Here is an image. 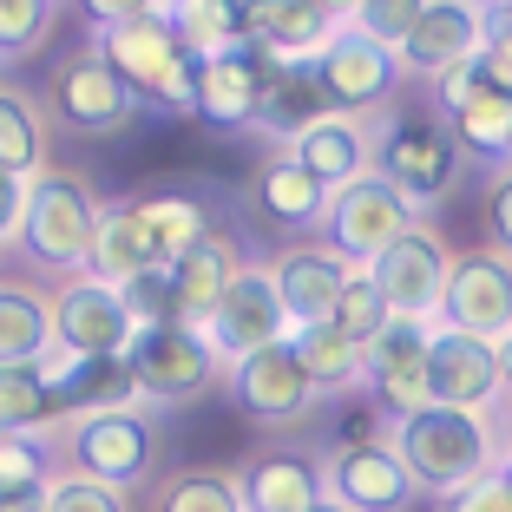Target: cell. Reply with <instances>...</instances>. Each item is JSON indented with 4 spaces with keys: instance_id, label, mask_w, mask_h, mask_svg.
<instances>
[{
    "instance_id": "1",
    "label": "cell",
    "mask_w": 512,
    "mask_h": 512,
    "mask_svg": "<svg viewBox=\"0 0 512 512\" xmlns=\"http://www.w3.org/2000/svg\"><path fill=\"white\" fill-rule=\"evenodd\" d=\"M92 14V53L125 79L138 106H165V112H191V53L178 46L171 7H86Z\"/></svg>"
},
{
    "instance_id": "2",
    "label": "cell",
    "mask_w": 512,
    "mask_h": 512,
    "mask_svg": "<svg viewBox=\"0 0 512 512\" xmlns=\"http://www.w3.org/2000/svg\"><path fill=\"white\" fill-rule=\"evenodd\" d=\"M388 447L401 453L407 480L434 499H453L460 486L486 480L499 467V434L486 414H460V407H434L427 401L421 414L388 427Z\"/></svg>"
},
{
    "instance_id": "3",
    "label": "cell",
    "mask_w": 512,
    "mask_h": 512,
    "mask_svg": "<svg viewBox=\"0 0 512 512\" xmlns=\"http://www.w3.org/2000/svg\"><path fill=\"white\" fill-rule=\"evenodd\" d=\"M158 440L165 434H158V414L151 407H106V414H79V421L60 427L66 467L112 486V493H125V499H132V486L151 480Z\"/></svg>"
},
{
    "instance_id": "4",
    "label": "cell",
    "mask_w": 512,
    "mask_h": 512,
    "mask_svg": "<svg viewBox=\"0 0 512 512\" xmlns=\"http://www.w3.org/2000/svg\"><path fill=\"white\" fill-rule=\"evenodd\" d=\"M99 230V191L79 171H40L27 191V224H20V250L33 270L46 276H79Z\"/></svg>"
},
{
    "instance_id": "5",
    "label": "cell",
    "mask_w": 512,
    "mask_h": 512,
    "mask_svg": "<svg viewBox=\"0 0 512 512\" xmlns=\"http://www.w3.org/2000/svg\"><path fill=\"white\" fill-rule=\"evenodd\" d=\"M375 178L388 184L414 217L434 211L440 197L453 191V178H460V151H453L447 125H440V119H394V125H381Z\"/></svg>"
},
{
    "instance_id": "6",
    "label": "cell",
    "mask_w": 512,
    "mask_h": 512,
    "mask_svg": "<svg viewBox=\"0 0 512 512\" xmlns=\"http://www.w3.org/2000/svg\"><path fill=\"white\" fill-rule=\"evenodd\" d=\"M125 368H132L138 401H145V407L204 401V394L217 388V375H224V368H217V355L204 348V335H197V329H178V322L132 335V348H125Z\"/></svg>"
},
{
    "instance_id": "7",
    "label": "cell",
    "mask_w": 512,
    "mask_h": 512,
    "mask_svg": "<svg viewBox=\"0 0 512 512\" xmlns=\"http://www.w3.org/2000/svg\"><path fill=\"white\" fill-rule=\"evenodd\" d=\"M197 335H204V348L217 355V368H237V362H250L256 348L289 342V316H283V302H276L270 263H243Z\"/></svg>"
},
{
    "instance_id": "8",
    "label": "cell",
    "mask_w": 512,
    "mask_h": 512,
    "mask_svg": "<svg viewBox=\"0 0 512 512\" xmlns=\"http://www.w3.org/2000/svg\"><path fill=\"white\" fill-rule=\"evenodd\" d=\"M440 329H460L473 342L499 348L512 335V256L499 250H460L447 256V296H440Z\"/></svg>"
},
{
    "instance_id": "9",
    "label": "cell",
    "mask_w": 512,
    "mask_h": 512,
    "mask_svg": "<svg viewBox=\"0 0 512 512\" xmlns=\"http://www.w3.org/2000/svg\"><path fill=\"white\" fill-rule=\"evenodd\" d=\"M414 224H421V217L407 211L388 184H381V178H362V184H348V191L329 197L316 243H322V250H335L348 270H368V263H375L388 243H401Z\"/></svg>"
},
{
    "instance_id": "10",
    "label": "cell",
    "mask_w": 512,
    "mask_h": 512,
    "mask_svg": "<svg viewBox=\"0 0 512 512\" xmlns=\"http://www.w3.org/2000/svg\"><path fill=\"white\" fill-rule=\"evenodd\" d=\"M46 322H53V355H73V362H99V355L132 348V322H125L119 289L92 283L86 270L66 276L60 289H46Z\"/></svg>"
},
{
    "instance_id": "11",
    "label": "cell",
    "mask_w": 512,
    "mask_h": 512,
    "mask_svg": "<svg viewBox=\"0 0 512 512\" xmlns=\"http://www.w3.org/2000/svg\"><path fill=\"white\" fill-rule=\"evenodd\" d=\"M46 106H53V119H60L66 132H79V138H112V132H125V125H132L138 99L125 92V79L112 73L92 46H79V53H66V60L53 66Z\"/></svg>"
},
{
    "instance_id": "12",
    "label": "cell",
    "mask_w": 512,
    "mask_h": 512,
    "mask_svg": "<svg viewBox=\"0 0 512 512\" xmlns=\"http://www.w3.org/2000/svg\"><path fill=\"white\" fill-rule=\"evenodd\" d=\"M362 276L381 289L388 316L440 329V296H447V243H440L427 224H414L401 243H388V250H381Z\"/></svg>"
},
{
    "instance_id": "13",
    "label": "cell",
    "mask_w": 512,
    "mask_h": 512,
    "mask_svg": "<svg viewBox=\"0 0 512 512\" xmlns=\"http://www.w3.org/2000/svg\"><path fill=\"white\" fill-rule=\"evenodd\" d=\"M427 401L434 407H460V414H486L506 401V368L499 348L473 342L460 329H434L427 335Z\"/></svg>"
},
{
    "instance_id": "14",
    "label": "cell",
    "mask_w": 512,
    "mask_h": 512,
    "mask_svg": "<svg viewBox=\"0 0 512 512\" xmlns=\"http://www.w3.org/2000/svg\"><path fill=\"white\" fill-rule=\"evenodd\" d=\"M322 499L348 512H407L421 499V486L407 480L401 453L388 440H368V447H335L322 460Z\"/></svg>"
},
{
    "instance_id": "15",
    "label": "cell",
    "mask_w": 512,
    "mask_h": 512,
    "mask_svg": "<svg viewBox=\"0 0 512 512\" xmlns=\"http://www.w3.org/2000/svg\"><path fill=\"white\" fill-rule=\"evenodd\" d=\"M316 79H322V92H329V106L342 112V119H375V112L394 99V86H401V60L342 27L329 46H322Z\"/></svg>"
},
{
    "instance_id": "16",
    "label": "cell",
    "mask_w": 512,
    "mask_h": 512,
    "mask_svg": "<svg viewBox=\"0 0 512 512\" xmlns=\"http://www.w3.org/2000/svg\"><path fill=\"white\" fill-rule=\"evenodd\" d=\"M270 53L256 40L230 46V53H211V60H191V112L217 132H243L256 112V92L270 79Z\"/></svg>"
},
{
    "instance_id": "17",
    "label": "cell",
    "mask_w": 512,
    "mask_h": 512,
    "mask_svg": "<svg viewBox=\"0 0 512 512\" xmlns=\"http://www.w3.org/2000/svg\"><path fill=\"white\" fill-rule=\"evenodd\" d=\"M427 322H401L388 316V329L362 348V381L375 388L381 414L388 421H407L427 407Z\"/></svg>"
},
{
    "instance_id": "18",
    "label": "cell",
    "mask_w": 512,
    "mask_h": 512,
    "mask_svg": "<svg viewBox=\"0 0 512 512\" xmlns=\"http://www.w3.org/2000/svg\"><path fill=\"white\" fill-rule=\"evenodd\" d=\"M224 375H230V394H237V407L250 414V421H263V427H289V421H302V414L322 401L316 381L302 375V362H296V348H289V342L256 348L250 362L224 368Z\"/></svg>"
},
{
    "instance_id": "19",
    "label": "cell",
    "mask_w": 512,
    "mask_h": 512,
    "mask_svg": "<svg viewBox=\"0 0 512 512\" xmlns=\"http://www.w3.org/2000/svg\"><path fill=\"white\" fill-rule=\"evenodd\" d=\"M480 40H486V7L473 0H421V20L401 46V73H421L440 79L453 66L480 60Z\"/></svg>"
},
{
    "instance_id": "20",
    "label": "cell",
    "mask_w": 512,
    "mask_h": 512,
    "mask_svg": "<svg viewBox=\"0 0 512 512\" xmlns=\"http://www.w3.org/2000/svg\"><path fill=\"white\" fill-rule=\"evenodd\" d=\"M375 138H381L375 119H342V112H329V119H316L289 145V158L335 197V191H348V184L375 178Z\"/></svg>"
},
{
    "instance_id": "21",
    "label": "cell",
    "mask_w": 512,
    "mask_h": 512,
    "mask_svg": "<svg viewBox=\"0 0 512 512\" xmlns=\"http://www.w3.org/2000/svg\"><path fill=\"white\" fill-rule=\"evenodd\" d=\"M348 263L335 250H322V243H289L283 256H270V283H276V302H283L289 329H316V322H329L335 296L348 289Z\"/></svg>"
},
{
    "instance_id": "22",
    "label": "cell",
    "mask_w": 512,
    "mask_h": 512,
    "mask_svg": "<svg viewBox=\"0 0 512 512\" xmlns=\"http://www.w3.org/2000/svg\"><path fill=\"white\" fill-rule=\"evenodd\" d=\"M46 388H53V421H79V414H106V407H145L125 355H99V362H73V355H46L40 362Z\"/></svg>"
},
{
    "instance_id": "23",
    "label": "cell",
    "mask_w": 512,
    "mask_h": 512,
    "mask_svg": "<svg viewBox=\"0 0 512 512\" xmlns=\"http://www.w3.org/2000/svg\"><path fill=\"white\" fill-rule=\"evenodd\" d=\"M335 33H342V7L329 0H256L250 7V40L283 66H316Z\"/></svg>"
},
{
    "instance_id": "24",
    "label": "cell",
    "mask_w": 512,
    "mask_h": 512,
    "mask_svg": "<svg viewBox=\"0 0 512 512\" xmlns=\"http://www.w3.org/2000/svg\"><path fill=\"white\" fill-rule=\"evenodd\" d=\"M237 270H243V256H237V243H230L224 230H211L197 250H184L178 263L165 270V283H171V322H178V329H204L211 309H217V296L230 289V276H237Z\"/></svg>"
},
{
    "instance_id": "25",
    "label": "cell",
    "mask_w": 512,
    "mask_h": 512,
    "mask_svg": "<svg viewBox=\"0 0 512 512\" xmlns=\"http://www.w3.org/2000/svg\"><path fill=\"white\" fill-rule=\"evenodd\" d=\"M243 512H309L322 499V460L289 447H263L250 467L237 473Z\"/></svg>"
},
{
    "instance_id": "26",
    "label": "cell",
    "mask_w": 512,
    "mask_h": 512,
    "mask_svg": "<svg viewBox=\"0 0 512 512\" xmlns=\"http://www.w3.org/2000/svg\"><path fill=\"white\" fill-rule=\"evenodd\" d=\"M329 112H335V106H329V92H322L316 66H283V60H276L270 79H263V92H256L250 125H256V132H270L276 145L289 151L316 119H329Z\"/></svg>"
},
{
    "instance_id": "27",
    "label": "cell",
    "mask_w": 512,
    "mask_h": 512,
    "mask_svg": "<svg viewBox=\"0 0 512 512\" xmlns=\"http://www.w3.org/2000/svg\"><path fill=\"white\" fill-rule=\"evenodd\" d=\"M151 270V243L145 224H138V204L119 197V204H99V230H92V250H86V276L106 289H125L132 276Z\"/></svg>"
},
{
    "instance_id": "28",
    "label": "cell",
    "mask_w": 512,
    "mask_h": 512,
    "mask_svg": "<svg viewBox=\"0 0 512 512\" xmlns=\"http://www.w3.org/2000/svg\"><path fill=\"white\" fill-rule=\"evenodd\" d=\"M132 204H138V224H145V243H151V270H171L184 250H197L211 237V211L191 191H151V197H132Z\"/></svg>"
},
{
    "instance_id": "29",
    "label": "cell",
    "mask_w": 512,
    "mask_h": 512,
    "mask_svg": "<svg viewBox=\"0 0 512 512\" xmlns=\"http://www.w3.org/2000/svg\"><path fill=\"white\" fill-rule=\"evenodd\" d=\"M256 211L270 217V224H283V230H322L329 191H322L289 151H276V158L256 165Z\"/></svg>"
},
{
    "instance_id": "30",
    "label": "cell",
    "mask_w": 512,
    "mask_h": 512,
    "mask_svg": "<svg viewBox=\"0 0 512 512\" xmlns=\"http://www.w3.org/2000/svg\"><path fill=\"white\" fill-rule=\"evenodd\" d=\"M53 355V322H46V289L0 283V368H40Z\"/></svg>"
},
{
    "instance_id": "31",
    "label": "cell",
    "mask_w": 512,
    "mask_h": 512,
    "mask_svg": "<svg viewBox=\"0 0 512 512\" xmlns=\"http://www.w3.org/2000/svg\"><path fill=\"white\" fill-rule=\"evenodd\" d=\"M440 125H447L453 151H460V165H467V158H480V165H493V171L512 165V99H499L493 86H486L480 99H467L460 112H447Z\"/></svg>"
},
{
    "instance_id": "32",
    "label": "cell",
    "mask_w": 512,
    "mask_h": 512,
    "mask_svg": "<svg viewBox=\"0 0 512 512\" xmlns=\"http://www.w3.org/2000/svg\"><path fill=\"white\" fill-rule=\"evenodd\" d=\"M46 145H53L46 106L20 86H0V171H14V178L33 184L46 171Z\"/></svg>"
},
{
    "instance_id": "33",
    "label": "cell",
    "mask_w": 512,
    "mask_h": 512,
    "mask_svg": "<svg viewBox=\"0 0 512 512\" xmlns=\"http://www.w3.org/2000/svg\"><path fill=\"white\" fill-rule=\"evenodd\" d=\"M289 348H296L302 375L316 381V394L362 388V348L348 342V335H335L329 322H316V329H289Z\"/></svg>"
},
{
    "instance_id": "34",
    "label": "cell",
    "mask_w": 512,
    "mask_h": 512,
    "mask_svg": "<svg viewBox=\"0 0 512 512\" xmlns=\"http://www.w3.org/2000/svg\"><path fill=\"white\" fill-rule=\"evenodd\" d=\"M171 27H178V46L191 60H211V53H230V46L250 40V7H230V0H184L171 7Z\"/></svg>"
},
{
    "instance_id": "35",
    "label": "cell",
    "mask_w": 512,
    "mask_h": 512,
    "mask_svg": "<svg viewBox=\"0 0 512 512\" xmlns=\"http://www.w3.org/2000/svg\"><path fill=\"white\" fill-rule=\"evenodd\" d=\"M151 512H243L230 467H178L151 486Z\"/></svg>"
},
{
    "instance_id": "36",
    "label": "cell",
    "mask_w": 512,
    "mask_h": 512,
    "mask_svg": "<svg viewBox=\"0 0 512 512\" xmlns=\"http://www.w3.org/2000/svg\"><path fill=\"white\" fill-rule=\"evenodd\" d=\"M60 473V434H0V499L40 493Z\"/></svg>"
},
{
    "instance_id": "37",
    "label": "cell",
    "mask_w": 512,
    "mask_h": 512,
    "mask_svg": "<svg viewBox=\"0 0 512 512\" xmlns=\"http://www.w3.org/2000/svg\"><path fill=\"white\" fill-rule=\"evenodd\" d=\"M53 421V388L40 368H0V434H46Z\"/></svg>"
},
{
    "instance_id": "38",
    "label": "cell",
    "mask_w": 512,
    "mask_h": 512,
    "mask_svg": "<svg viewBox=\"0 0 512 512\" xmlns=\"http://www.w3.org/2000/svg\"><path fill=\"white\" fill-rule=\"evenodd\" d=\"M414 20H421V0H355V7H342V27L362 33V40L381 46V53H394V60H401Z\"/></svg>"
},
{
    "instance_id": "39",
    "label": "cell",
    "mask_w": 512,
    "mask_h": 512,
    "mask_svg": "<svg viewBox=\"0 0 512 512\" xmlns=\"http://www.w3.org/2000/svg\"><path fill=\"white\" fill-rule=\"evenodd\" d=\"M329 329H335V335H348L355 348H368L381 329H388V302H381V289L368 283L362 270L348 276V289L335 296V309H329Z\"/></svg>"
},
{
    "instance_id": "40",
    "label": "cell",
    "mask_w": 512,
    "mask_h": 512,
    "mask_svg": "<svg viewBox=\"0 0 512 512\" xmlns=\"http://www.w3.org/2000/svg\"><path fill=\"white\" fill-rule=\"evenodd\" d=\"M53 27H60V7L53 0H0V60L40 53Z\"/></svg>"
},
{
    "instance_id": "41",
    "label": "cell",
    "mask_w": 512,
    "mask_h": 512,
    "mask_svg": "<svg viewBox=\"0 0 512 512\" xmlns=\"http://www.w3.org/2000/svg\"><path fill=\"white\" fill-rule=\"evenodd\" d=\"M46 512H132V499L86 480V473H73V467H60L53 486H46Z\"/></svg>"
},
{
    "instance_id": "42",
    "label": "cell",
    "mask_w": 512,
    "mask_h": 512,
    "mask_svg": "<svg viewBox=\"0 0 512 512\" xmlns=\"http://www.w3.org/2000/svg\"><path fill=\"white\" fill-rule=\"evenodd\" d=\"M119 302H125V322H132V335L165 329V322H171V283H165V270L132 276V283L119 289Z\"/></svg>"
},
{
    "instance_id": "43",
    "label": "cell",
    "mask_w": 512,
    "mask_h": 512,
    "mask_svg": "<svg viewBox=\"0 0 512 512\" xmlns=\"http://www.w3.org/2000/svg\"><path fill=\"white\" fill-rule=\"evenodd\" d=\"M480 73L499 99H512V7H486V40H480Z\"/></svg>"
},
{
    "instance_id": "44",
    "label": "cell",
    "mask_w": 512,
    "mask_h": 512,
    "mask_svg": "<svg viewBox=\"0 0 512 512\" xmlns=\"http://www.w3.org/2000/svg\"><path fill=\"white\" fill-rule=\"evenodd\" d=\"M486 230H493V243H486V250L512 256V165L493 171V184H486Z\"/></svg>"
},
{
    "instance_id": "45",
    "label": "cell",
    "mask_w": 512,
    "mask_h": 512,
    "mask_svg": "<svg viewBox=\"0 0 512 512\" xmlns=\"http://www.w3.org/2000/svg\"><path fill=\"white\" fill-rule=\"evenodd\" d=\"M27 178H14V171H0V250L7 243H20V224H27Z\"/></svg>"
},
{
    "instance_id": "46",
    "label": "cell",
    "mask_w": 512,
    "mask_h": 512,
    "mask_svg": "<svg viewBox=\"0 0 512 512\" xmlns=\"http://www.w3.org/2000/svg\"><path fill=\"white\" fill-rule=\"evenodd\" d=\"M447 512H512V493L499 486V473H486V480L460 486V493L447 499Z\"/></svg>"
},
{
    "instance_id": "47",
    "label": "cell",
    "mask_w": 512,
    "mask_h": 512,
    "mask_svg": "<svg viewBox=\"0 0 512 512\" xmlns=\"http://www.w3.org/2000/svg\"><path fill=\"white\" fill-rule=\"evenodd\" d=\"M493 434H499V453H512V394L493 407Z\"/></svg>"
},
{
    "instance_id": "48",
    "label": "cell",
    "mask_w": 512,
    "mask_h": 512,
    "mask_svg": "<svg viewBox=\"0 0 512 512\" xmlns=\"http://www.w3.org/2000/svg\"><path fill=\"white\" fill-rule=\"evenodd\" d=\"M46 486H53V480H46ZM46 486H40V493H20V499H0V512H46Z\"/></svg>"
},
{
    "instance_id": "49",
    "label": "cell",
    "mask_w": 512,
    "mask_h": 512,
    "mask_svg": "<svg viewBox=\"0 0 512 512\" xmlns=\"http://www.w3.org/2000/svg\"><path fill=\"white\" fill-rule=\"evenodd\" d=\"M493 473H499V486L512 493V453H499V467H493Z\"/></svg>"
},
{
    "instance_id": "50",
    "label": "cell",
    "mask_w": 512,
    "mask_h": 512,
    "mask_svg": "<svg viewBox=\"0 0 512 512\" xmlns=\"http://www.w3.org/2000/svg\"><path fill=\"white\" fill-rule=\"evenodd\" d=\"M309 512H348V506H335V499H316V506H309Z\"/></svg>"
}]
</instances>
